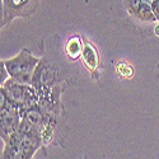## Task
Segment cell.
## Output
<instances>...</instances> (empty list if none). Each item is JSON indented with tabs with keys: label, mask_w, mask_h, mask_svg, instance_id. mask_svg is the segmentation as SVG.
Wrapping results in <instances>:
<instances>
[{
	"label": "cell",
	"mask_w": 159,
	"mask_h": 159,
	"mask_svg": "<svg viewBox=\"0 0 159 159\" xmlns=\"http://www.w3.org/2000/svg\"><path fill=\"white\" fill-rule=\"evenodd\" d=\"M38 62L39 60L33 57L28 52V50H23L16 57L7 60L4 62V66L14 82L20 84H31L33 83Z\"/></svg>",
	"instance_id": "6da1fadb"
},
{
	"label": "cell",
	"mask_w": 159,
	"mask_h": 159,
	"mask_svg": "<svg viewBox=\"0 0 159 159\" xmlns=\"http://www.w3.org/2000/svg\"><path fill=\"white\" fill-rule=\"evenodd\" d=\"M2 90L5 92L7 96L19 108H30L33 107V104L36 103L34 90L25 84L14 82L13 79H9V80L5 82L4 87H2Z\"/></svg>",
	"instance_id": "7a4b0ae2"
},
{
	"label": "cell",
	"mask_w": 159,
	"mask_h": 159,
	"mask_svg": "<svg viewBox=\"0 0 159 159\" xmlns=\"http://www.w3.org/2000/svg\"><path fill=\"white\" fill-rule=\"evenodd\" d=\"M19 112L18 106L2 90V136L5 141L19 126Z\"/></svg>",
	"instance_id": "3957f363"
},
{
	"label": "cell",
	"mask_w": 159,
	"mask_h": 159,
	"mask_svg": "<svg viewBox=\"0 0 159 159\" xmlns=\"http://www.w3.org/2000/svg\"><path fill=\"white\" fill-rule=\"evenodd\" d=\"M126 7L132 16L141 20L153 22L157 19L153 14L150 0H126Z\"/></svg>",
	"instance_id": "277c9868"
},
{
	"label": "cell",
	"mask_w": 159,
	"mask_h": 159,
	"mask_svg": "<svg viewBox=\"0 0 159 159\" xmlns=\"http://www.w3.org/2000/svg\"><path fill=\"white\" fill-rule=\"evenodd\" d=\"M22 140H23V134L17 129L7 140L3 159H17L22 147Z\"/></svg>",
	"instance_id": "5b68a950"
},
{
	"label": "cell",
	"mask_w": 159,
	"mask_h": 159,
	"mask_svg": "<svg viewBox=\"0 0 159 159\" xmlns=\"http://www.w3.org/2000/svg\"><path fill=\"white\" fill-rule=\"evenodd\" d=\"M83 61L85 64V66L90 70V71H94L98 65H99V56H98V52L96 50V47L92 45L89 41L84 39L83 41Z\"/></svg>",
	"instance_id": "8992f818"
},
{
	"label": "cell",
	"mask_w": 159,
	"mask_h": 159,
	"mask_svg": "<svg viewBox=\"0 0 159 159\" xmlns=\"http://www.w3.org/2000/svg\"><path fill=\"white\" fill-rule=\"evenodd\" d=\"M83 54V42L79 37H71L66 43V55L70 59L76 60Z\"/></svg>",
	"instance_id": "52a82bcc"
},
{
	"label": "cell",
	"mask_w": 159,
	"mask_h": 159,
	"mask_svg": "<svg viewBox=\"0 0 159 159\" xmlns=\"http://www.w3.org/2000/svg\"><path fill=\"white\" fill-rule=\"evenodd\" d=\"M116 70H117L118 75H121L124 78H132V75H134V70H132V68L125 61L118 62L116 65Z\"/></svg>",
	"instance_id": "ba28073f"
},
{
	"label": "cell",
	"mask_w": 159,
	"mask_h": 159,
	"mask_svg": "<svg viewBox=\"0 0 159 159\" xmlns=\"http://www.w3.org/2000/svg\"><path fill=\"white\" fill-rule=\"evenodd\" d=\"M152 10H153V14L155 16V18L159 19V0H153L152 2Z\"/></svg>",
	"instance_id": "9c48e42d"
},
{
	"label": "cell",
	"mask_w": 159,
	"mask_h": 159,
	"mask_svg": "<svg viewBox=\"0 0 159 159\" xmlns=\"http://www.w3.org/2000/svg\"><path fill=\"white\" fill-rule=\"evenodd\" d=\"M155 34L159 36V25H157V27H155Z\"/></svg>",
	"instance_id": "30bf717a"
},
{
	"label": "cell",
	"mask_w": 159,
	"mask_h": 159,
	"mask_svg": "<svg viewBox=\"0 0 159 159\" xmlns=\"http://www.w3.org/2000/svg\"><path fill=\"white\" fill-rule=\"evenodd\" d=\"M152 2H153V0H152Z\"/></svg>",
	"instance_id": "8fae6325"
}]
</instances>
